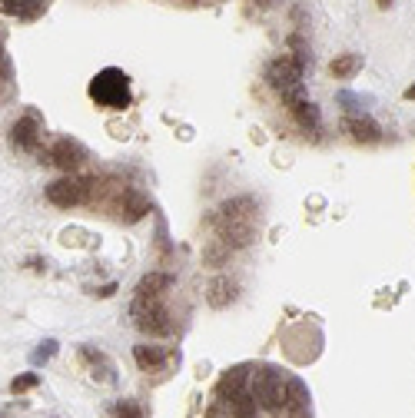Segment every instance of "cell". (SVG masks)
<instances>
[{
    "instance_id": "1",
    "label": "cell",
    "mask_w": 415,
    "mask_h": 418,
    "mask_svg": "<svg viewBox=\"0 0 415 418\" xmlns=\"http://www.w3.org/2000/svg\"><path fill=\"white\" fill-rule=\"evenodd\" d=\"M90 100L103 110H127L130 107V77L117 66L100 70L97 77L90 80Z\"/></svg>"
},
{
    "instance_id": "2",
    "label": "cell",
    "mask_w": 415,
    "mask_h": 418,
    "mask_svg": "<svg viewBox=\"0 0 415 418\" xmlns=\"http://www.w3.org/2000/svg\"><path fill=\"white\" fill-rule=\"evenodd\" d=\"M303 70H306V64H303L299 56L286 54V56H276L273 64L266 66V80H269V87H273L276 93H283V100L289 103V100L303 97Z\"/></svg>"
},
{
    "instance_id": "3",
    "label": "cell",
    "mask_w": 415,
    "mask_h": 418,
    "mask_svg": "<svg viewBox=\"0 0 415 418\" xmlns=\"http://www.w3.org/2000/svg\"><path fill=\"white\" fill-rule=\"evenodd\" d=\"M133 322H136V329L150 332V335H170L173 332V319L160 299H133Z\"/></svg>"
},
{
    "instance_id": "4",
    "label": "cell",
    "mask_w": 415,
    "mask_h": 418,
    "mask_svg": "<svg viewBox=\"0 0 415 418\" xmlns=\"http://www.w3.org/2000/svg\"><path fill=\"white\" fill-rule=\"evenodd\" d=\"M252 398H256L266 412H283L286 408L283 375H276L273 369H259V372L252 375Z\"/></svg>"
},
{
    "instance_id": "5",
    "label": "cell",
    "mask_w": 415,
    "mask_h": 418,
    "mask_svg": "<svg viewBox=\"0 0 415 418\" xmlns=\"http://www.w3.org/2000/svg\"><path fill=\"white\" fill-rule=\"evenodd\" d=\"M90 193V179H80V177H64L47 186V199L60 209H70V206H80Z\"/></svg>"
},
{
    "instance_id": "6",
    "label": "cell",
    "mask_w": 415,
    "mask_h": 418,
    "mask_svg": "<svg viewBox=\"0 0 415 418\" xmlns=\"http://www.w3.org/2000/svg\"><path fill=\"white\" fill-rule=\"evenodd\" d=\"M50 163L66 169V173H74V169H80V166L87 163V150L77 140H57L54 150H50Z\"/></svg>"
},
{
    "instance_id": "7",
    "label": "cell",
    "mask_w": 415,
    "mask_h": 418,
    "mask_svg": "<svg viewBox=\"0 0 415 418\" xmlns=\"http://www.w3.org/2000/svg\"><path fill=\"white\" fill-rule=\"evenodd\" d=\"M342 130L349 133L352 140H359V143H379V136H382L379 123L372 120L369 113H352V117H346V120H342Z\"/></svg>"
},
{
    "instance_id": "8",
    "label": "cell",
    "mask_w": 415,
    "mask_h": 418,
    "mask_svg": "<svg viewBox=\"0 0 415 418\" xmlns=\"http://www.w3.org/2000/svg\"><path fill=\"white\" fill-rule=\"evenodd\" d=\"M11 140H13V146H17V150H33V146H37V140H40V120H37L33 113L21 117V120L13 123Z\"/></svg>"
},
{
    "instance_id": "9",
    "label": "cell",
    "mask_w": 415,
    "mask_h": 418,
    "mask_svg": "<svg viewBox=\"0 0 415 418\" xmlns=\"http://www.w3.org/2000/svg\"><path fill=\"white\" fill-rule=\"evenodd\" d=\"M170 286H173L170 273H146L140 279V286H136V299H160Z\"/></svg>"
},
{
    "instance_id": "10",
    "label": "cell",
    "mask_w": 415,
    "mask_h": 418,
    "mask_svg": "<svg viewBox=\"0 0 415 418\" xmlns=\"http://www.w3.org/2000/svg\"><path fill=\"white\" fill-rule=\"evenodd\" d=\"M250 369L246 365H240V369H230V372H223V378H219V398H236L240 392H246V378H250Z\"/></svg>"
},
{
    "instance_id": "11",
    "label": "cell",
    "mask_w": 415,
    "mask_h": 418,
    "mask_svg": "<svg viewBox=\"0 0 415 418\" xmlns=\"http://www.w3.org/2000/svg\"><path fill=\"white\" fill-rule=\"evenodd\" d=\"M289 113L296 117V123H299L303 130H316V126H319V107H316V103H309L306 97L289 100Z\"/></svg>"
},
{
    "instance_id": "12",
    "label": "cell",
    "mask_w": 415,
    "mask_h": 418,
    "mask_svg": "<svg viewBox=\"0 0 415 418\" xmlns=\"http://www.w3.org/2000/svg\"><path fill=\"white\" fill-rule=\"evenodd\" d=\"M123 220L127 222H140L146 213H150V199L143 196V193H136V189H130V193H123Z\"/></svg>"
},
{
    "instance_id": "13",
    "label": "cell",
    "mask_w": 415,
    "mask_h": 418,
    "mask_svg": "<svg viewBox=\"0 0 415 418\" xmlns=\"http://www.w3.org/2000/svg\"><path fill=\"white\" fill-rule=\"evenodd\" d=\"M233 296H236V282H233V279H226V275L213 279V286H209V306L213 309L230 306Z\"/></svg>"
},
{
    "instance_id": "14",
    "label": "cell",
    "mask_w": 415,
    "mask_h": 418,
    "mask_svg": "<svg viewBox=\"0 0 415 418\" xmlns=\"http://www.w3.org/2000/svg\"><path fill=\"white\" fill-rule=\"evenodd\" d=\"M359 70H362V56L359 54H342V56H336V60L329 64V73L339 77V80H352Z\"/></svg>"
},
{
    "instance_id": "15",
    "label": "cell",
    "mask_w": 415,
    "mask_h": 418,
    "mask_svg": "<svg viewBox=\"0 0 415 418\" xmlns=\"http://www.w3.org/2000/svg\"><path fill=\"white\" fill-rule=\"evenodd\" d=\"M306 388H303V382H289L286 386V408L293 412V418H306Z\"/></svg>"
},
{
    "instance_id": "16",
    "label": "cell",
    "mask_w": 415,
    "mask_h": 418,
    "mask_svg": "<svg viewBox=\"0 0 415 418\" xmlns=\"http://www.w3.org/2000/svg\"><path fill=\"white\" fill-rule=\"evenodd\" d=\"M133 359H136V365H140L143 372H150V369H160V365L166 362V352L156 349V345H136V349H133Z\"/></svg>"
},
{
    "instance_id": "17",
    "label": "cell",
    "mask_w": 415,
    "mask_h": 418,
    "mask_svg": "<svg viewBox=\"0 0 415 418\" xmlns=\"http://www.w3.org/2000/svg\"><path fill=\"white\" fill-rule=\"evenodd\" d=\"M230 405V412H233V418H256V398H252V392H240L236 398H230L226 402Z\"/></svg>"
},
{
    "instance_id": "18",
    "label": "cell",
    "mask_w": 415,
    "mask_h": 418,
    "mask_svg": "<svg viewBox=\"0 0 415 418\" xmlns=\"http://www.w3.org/2000/svg\"><path fill=\"white\" fill-rule=\"evenodd\" d=\"M40 386V375L37 372H27V375H17L11 382V392L13 395H23V392H30V388H37Z\"/></svg>"
},
{
    "instance_id": "19",
    "label": "cell",
    "mask_w": 415,
    "mask_h": 418,
    "mask_svg": "<svg viewBox=\"0 0 415 418\" xmlns=\"http://www.w3.org/2000/svg\"><path fill=\"white\" fill-rule=\"evenodd\" d=\"M117 418H143V412L133 398H123V402H117Z\"/></svg>"
},
{
    "instance_id": "20",
    "label": "cell",
    "mask_w": 415,
    "mask_h": 418,
    "mask_svg": "<svg viewBox=\"0 0 415 418\" xmlns=\"http://www.w3.org/2000/svg\"><path fill=\"white\" fill-rule=\"evenodd\" d=\"M226 256H230V246H226V242H213V249L206 253V263L219 265L223 259H226Z\"/></svg>"
},
{
    "instance_id": "21",
    "label": "cell",
    "mask_w": 415,
    "mask_h": 418,
    "mask_svg": "<svg viewBox=\"0 0 415 418\" xmlns=\"http://www.w3.org/2000/svg\"><path fill=\"white\" fill-rule=\"evenodd\" d=\"M54 349H57V342L50 339V342H44V345H40V352H33V362L40 365V362H47V359H50V355H54Z\"/></svg>"
},
{
    "instance_id": "22",
    "label": "cell",
    "mask_w": 415,
    "mask_h": 418,
    "mask_svg": "<svg viewBox=\"0 0 415 418\" xmlns=\"http://www.w3.org/2000/svg\"><path fill=\"white\" fill-rule=\"evenodd\" d=\"M11 77V60H7V50H4V37H0V80Z\"/></svg>"
},
{
    "instance_id": "23",
    "label": "cell",
    "mask_w": 415,
    "mask_h": 418,
    "mask_svg": "<svg viewBox=\"0 0 415 418\" xmlns=\"http://www.w3.org/2000/svg\"><path fill=\"white\" fill-rule=\"evenodd\" d=\"M256 7H262V11H269V7H276V4H283V0H252Z\"/></svg>"
},
{
    "instance_id": "24",
    "label": "cell",
    "mask_w": 415,
    "mask_h": 418,
    "mask_svg": "<svg viewBox=\"0 0 415 418\" xmlns=\"http://www.w3.org/2000/svg\"><path fill=\"white\" fill-rule=\"evenodd\" d=\"M405 100H415V83H412L409 90H405Z\"/></svg>"
},
{
    "instance_id": "25",
    "label": "cell",
    "mask_w": 415,
    "mask_h": 418,
    "mask_svg": "<svg viewBox=\"0 0 415 418\" xmlns=\"http://www.w3.org/2000/svg\"><path fill=\"white\" fill-rule=\"evenodd\" d=\"M379 7H382V11L385 7H392V0H379Z\"/></svg>"
},
{
    "instance_id": "26",
    "label": "cell",
    "mask_w": 415,
    "mask_h": 418,
    "mask_svg": "<svg viewBox=\"0 0 415 418\" xmlns=\"http://www.w3.org/2000/svg\"><path fill=\"white\" fill-rule=\"evenodd\" d=\"M186 4H203V0H186Z\"/></svg>"
}]
</instances>
